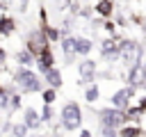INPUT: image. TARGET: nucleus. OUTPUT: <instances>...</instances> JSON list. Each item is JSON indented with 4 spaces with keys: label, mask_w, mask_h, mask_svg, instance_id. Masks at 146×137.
<instances>
[{
    "label": "nucleus",
    "mask_w": 146,
    "mask_h": 137,
    "mask_svg": "<svg viewBox=\"0 0 146 137\" xmlns=\"http://www.w3.org/2000/svg\"><path fill=\"white\" fill-rule=\"evenodd\" d=\"M14 84L23 94H39L43 89V80L30 68V66H18L14 73Z\"/></svg>",
    "instance_id": "1"
},
{
    "label": "nucleus",
    "mask_w": 146,
    "mask_h": 137,
    "mask_svg": "<svg viewBox=\"0 0 146 137\" xmlns=\"http://www.w3.org/2000/svg\"><path fill=\"white\" fill-rule=\"evenodd\" d=\"M59 119H62V128H66L71 132L78 130L80 123H82V107H80V103H75V100L64 103L62 112H59Z\"/></svg>",
    "instance_id": "2"
},
{
    "label": "nucleus",
    "mask_w": 146,
    "mask_h": 137,
    "mask_svg": "<svg viewBox=\"0 0 146 137\" xmlns=\"http://www.w3.org/2000/svg\"><path fill=\"white\" fill-rule=\"evenodd\" d=\"M98 119H100V123L114 126V128H121L123 123H128L125 110H119V107H114V105H107V107L98 110Z\"/></svg>",
    "instance_id": "3"
},
{
    "label": "nucleus",
    "mask_w": 146,
    "mask_h": 137,
    "mask_svg": "<svg viewBox=\"0 0 146 137\" xmlns=\"http://www.w3.org/2000/svg\"><path fill=\"white\" fill-rule=\"evenodd\" d=\"M50 46V41H48V37H46V32L41 30V27H34V30H30V34H27V41H25V48L36 57L43 48H48Z\"/></svg>",
    "instance_id": "4"
},
{
    "label": "nucleus",
    "mask_w": 146,
    "mask_h": 137,
    "mask_svg": "<svg viewBox=\"0 0 146 137\" xmlns=\"http://www.w3.org/2000/svg\"><path fill=\"white\" fill-rule=\"evenodd\" d=\"M135 94H137V89L130 87V84H125V87L116 89V91L110 96V105H114V107H119V110H128V105L132 103Z\"/></svg>",
    "instance_id": "5"
},
{
    "label": "nucleus",
    "mask_w": 146,
    "mask_h": 137,
    "mask_svg": "<svg viewBox=\"0 0 146 137\" xmlns=\"http://www.w3.org/2000/svg\"><path fill=\"white\" fill-rule=\"evenodd\" d=\"M78 73H80V84H91L98 75V64L87 55L80 64H78Z\"/></svg>",
    "instance_id": "6"
},
{
    "label": "nucleus",
    "mask_w": 146,
    "mask_h": 137,
    "mask_svg": "<svg viewBox=\"0 0 146 137\" xmlns=\"http://www.w3.org/2000/svg\"><path fill=\"white\" fill-rule=\"evenodd\" d=\"M100 57H103L107 64H114V62L121 59V50H119L116 37H107L105 41H100Z\"/></svg>",
    "instance_id": "7"
},
{
    "label": "nucleus",
    "mask_w": 146,
    "mask_h": 137,
    "mask_svg": "<svg viewBox=\"0 0 146 137\" xmlns=\"http://www.w3.org/2000/svg\"><path fill=\"white\" fill-rule=\"evenodd\" d=\"M34 64H36V71L43 75L48 68H52L55 66V53H52V48L48 46V48H43L39 55H36V59H34Z\"/></svg>",
    "instance_id": "8"
},
{
    "label": "nucleus",
    "mask_w": 146,
    "mask_h": 137,
    "mask_svg": "<svg viewBox=\"0 0 146 137\" xmlns=\"http://www.w3.org/2000/svg\"><path fill=\"white\" fill-rule=\"evenodd\" d=\"M144 62V59H141ZM141 62L132 64L128 68V84L135 87V89H144V73H141Z\"/></svg>",
    "instance_id": "9"
},
{
    "label": "nucleus",
    "mask_w": 146,
    "mask_h": 137,
    "mask_svg": "<svg viewBox=\"0 0 146 137\" xmlns=\"http://www.w3.org/2000/svg\"><path fill=\"white\" fill-rule=\"evenodd\" d=\"M59 46H62V50H64L66 62H73V59H75V37H73V34H64V37L59 39Z\"/></svg>",
    "instance_id": "10"
},
{
    "label": "nucleus",
    "mask_w": 146,
    "mask_h": 137,
    "mask_svg": "<svg viewBox=\"0 0 146 137\" xmlns=\"http://www.w3.org/2000/svg\"><path fill=\"white\" fill-rule=\"evenodd\" d=\"M23 121H25V126L30 128V130H36L43 121H41V114L34 110V107H25V112H23Z\"/></svg>",
    "instance_id": "11"
},
{
    "label": "nucleus",
    "mask_w": 146,
    "mask_h": 137,
    "mask_svg": "<svg viewBox=\"0 0 146 137\" xmlns=\"http://www.w3.org/2000/svg\"><path fill=\"white\" fill-rule=\"evenodd\" d=\"M43 80H46V84L48 87H55V89H59L62 84H64V80H62V71L59 68H48L46 73H43Z\"/></svg>",
    "instance_id": "12"
},
{
    "label": "nucleus",
    "mask_w": 146,
    "mask_h": 137,
    "mask_svg": "<svg viewBox=\"0 0 146 137\" xmlns=\"http://www.w3.org/2000/svg\"><path fill=\"white\" fill-rule=\"evenodd\" d=\"M91 50H94V41H91V39H87V37H75V55L87 57V55H91Z\"/></svg>",
    "instance_id": "13"
},
{
    "label": "nucleus",
    "mask_w": 146,
    "mask_h": 137,
    "mask_svg": "<svg viewBox=\"0 0 146 137\" xmlns=\"http://www.w3.org/2000/svg\"><path fill=\"white\" fill-rule=\"evenodd\" d=\"M94 11L100 18H112V14H114V0H98L96 7H94Z\"/></svg>",
    "instance_id": "14"
},
{
    "label": "nucleus",
    "mask_w": 146,
    "mask_h": 137,
    "mask_svg": "<svg viewBox=\"0 0 146 137\" xmlns=\"http://www.w3.org/2000/svg\"><path fill=\"white\" fill-rule=\"evenodd\" d=\"M14 30H16V21L11 16H0V34L9 37V34H14Z\"/></svg>",
    "instance_id": "15"
},
{
    "label": "nucleus",
    "mask_w": 146,
    "mask_h": 137,
    "mask_svg": "<svg viewBox=\"0 0 146 137\" xmlns=\"http://www.w3.org/2000/svg\"><path fill=\"white\" fill-rule=\"evenodd\" d=\"M141 135V128L137 123H123L119 128V137H139Z\"/></svg>",
    "instance_id": "16"
},
{
    "label": "nucleus",
    "mask_w": 146,
    "mask_h": 137,
    "mask_svg": "<svg viewBox=\"0 0 146 137\" xmlns=\"http://www.w3.org/2000/svg\"><path fill=\"white\" fill-rule=\"evenodd\" d=\"M34 59H36V57H34L27 48H23V50H18V53H16V62H18V66H32V64H34Z\"/></svg>",
    "instance_id": "17"
},
{
    "label": "nucleus",
    "mask_w": 146,
    "mask_h": 137,
    "mask_svg": "<svg viewBox=\"0 0 146 137\" xmlns=\"http://www.w3.org/2000/svg\"><path fill=\"white\" fill-rule=\"evenodd\" d=\"M39 27L46 32V37H48V41H50V43H59V39H62V32H59L55 25H48V23H46V25H39Z\"/></svg>",
    "instance_id": "18"
},
{
    "label": "nucleus",
    "mask_w": 146,
    "mask_h": 137,
    "mask_svg": "<svg viewBox=\"0 0 146 137\" xmlns=\"http://www.w3.org/2000/svg\"><path fill=\"white\" fill-rule=\"evenodd\" d=\"M98 98H100V87H98L96 82H91V84H89V87L84 89V100H87V103L91 105V103H96Z\"/></svg>",
    "instance_id": "19"
},
{
    "label": "nucleus",
    "mask_w": 146,
    "mask_h": 137,
    "mask_svg": "<svg viewBox=\"0 0 146 137\" xmlns=\"http://www.w3.org/2000/svg\"><path fill=\"white\" fill-rule=\"evenodd\" d=\"M41 121L43 123H50V121H55V110H52V105H48V103H43V107H41Z\"/></svg>",
    "instance_id": "20"
},
{
    "label": "nucleus",
    "mask_w": 146,
    "mask_h": 137,
    "mask_svg": "<svg viewBox=\"0 0 146 137\" xmlns=\"http://www.w3.org/2000/svg\"><path fill=\"white\" fill-rule=\"evenodd\" d=\"M41 98H43V103H48V105H52V103L57 100V89H55V87H48V89H41Z\"/></svg>",
    "instance_id": "21"
},
{
    "label": "nucleus",
    "mask_w": 146,
    "mask_h": 137,
    "mask_svg": "<svg viewBox=\"0 0 146 137\" xmlns=\"http://www.w3.org/2000/svg\"><path fill=\"white\" fill-rule=\"evenodd\" d=\"M27 130H30V128L25 126V121H21V123H14V126H11V135H14V137H25V135H27Z\"/></svg>",
    "instance_id": "22"
},
{
    "label": "nucleus",
    "mask_w": 146,
    "mask_h": 137,
    "mask_svg": "<svg viewBox=\"0 0 146 137\" xmlns=\"http://www.w3.org/2000/svg\"><path fill=\"white\" fill-rule=\"evenodd\" d=\"M21 105H23V98H21V94H11V98H9V112H16V110H21Z\"/></svg>",
    "instance_id": "23"
},
{
    "label": "nucleus",
    "mask_w": 146,
    "mask_h": 137,
    "mask_svg": "<svg viewBox=\"0 0 146 137\" xmlns=\"http://www.w3.org/2000/svg\"><path fill=\"white\" fill-rule=\"evenodd\" d=\"M100 135H103V137H119V128L100 123Z\"/></svg>",
    "instance_id": "24"
},
{
    "label": "nucleus",
    "mask_w": 146,
    "mask_h": 137,
    "mask_svg": "<svg viewBox=\"0 0 146 137\" xmlns=\"http://www.w3.org/2000/svg\"><path fill=\"white\" fill-rule=\"evenodd\" d=\"M103 30H105L110 37H114V34H116V21H112V18H105V21H103Z\"/></svg>",
    "instance_id": "25"
},
{
    "label": "nucleus",
    "mask_w": 146,
    "mask_h": 137,
    "mask_svg": "<svg viewBox=\"0 0 146 137\" xmlns=\"http://www.w3.org/2000/svg\"><path fill=\"white\" fill-rule=\"evenodd\" d=\"M9 98H11V91L5 87V91H0V110H7L9 107Z\"/></svg>",
    "instance_id": "26"
},
{
    "label": "nucleus",
    "mask_w": 146,
    "mask_h": 137,
    "mask_svg": "<svg viewBox=\"0 0 146 137\" xmlns=\"http://www.w3.org/2000/svg\"><path fill=\"white\" fill-rule=\"evenodd\" d=\"M125 23H128L125 14H119V16H116V25H119V27H125Z\"/></svg>",
    "instance_id": "27"
},
{
    "label": "nucleus",
    "mask_w": 146,
    "mask_h": 137,
    "mask_svg": "<svg viewBox=\"0 0 146 137\" xmlns=\"http://www.w3.org/2000/svg\"><path fill=\"white\" fill-rule=\"evenodd\" d=\"M27 2L30 0H18V11H25L27 9Z\"/></svg>",
    "instance_id": "28"
},
{
    "label": "nucleus",
    "mask_w": 146,
    "mask_h": 137,
    "mask_svg": "<svg viewBox=\"0 0 146 137\" xmlns=\"http://www.w3.org/2000/svg\"><path fill=\"white\" fill-rule=\"evenodd\" d=\"M141 73H144V89H146V59L141 62Z\"/></svg>",
    "instance_id": "29"
},
{
    "label": "nucleus",
    "mask_w": 146,
    "mask_h": 137,
    "mask_svg": "<svg viewBox=\"0 0 146 137\" xmlns=\"http://www.w3.org/2000/svg\"><path fill=\"white\" fill-rule=\"evenodd\" d=\"M5 59H7V53H5V48H2V46H0V64H2V62H5Z\"/></svg>",
    "instance_id": "30"
},
{
    "label": "nucleus",
    "mask_w": 146,
    "mask_h": 137,
    "mask_svg": "<svg viewBox=\"0 0 146 137\" xmlns=\"http://www.w3.org/2000/svg\"><path fill=\"white\" fill-rule=\"evenodd\" d=\"M80 137H94V135H91V130H82V132H80Z\"/></svg>",
    "instance_id": "31"
},
{
    "label": "nucleus",
    "mask_w": 146,
    "mask_h": 137,
    "mask_svg": "<svg viewBox=\"0 0 146 137\" xmlns=\"http://www.w3.org/2000/svg\"><path fill=\"white\" fill-rule=\"evenodd\" d=\"M0 91H5V84H2V82H0Z\"/></svg>",
    "instance_id": "32"
},
{
    "label": "nucleus",
    "mask_w": 146,
    "mask_h": 137,
    "mask_svg": "<svg viewBox=\"0 0 146 137\" xmlns=\"http://www.w3.org/2000/svg\"><path fill=\"white\" fill-rule=\"evenodd\" d=\"M36 137H48V135H36Z\"/></svg>",
    "instance_id": "33"
},
{
    "label": "nucleus",
    "mask_w": 146,
    "mask_h": 137,
    "mask_svg": "<svg viewBox=\"0 0 146 137\" xmlns=\"http://www.w3.org/2000/svg\"><path fill=\"white\" fill-rule=\"evenodd\" d=\"M139 137H146V135H144V132H141V135H139Z\"/></svg>",
    "instance_id": "34"
},
{
    "label": "nucleus",
    "mask_w": 146,
    "mask_h": 137,
    "mask_svg": "<svg viewBox=\"0 0 146 137\" xmlns=\"http://www.w3.org/2000/svg\"><path fill=\"white\" fill-rule=\"evenodd\" d=\"M123 2H130V0H123Z\"/></svg>",
    "instance_id": "35"
},
{
    "label": "nucleus",
    "mask_w": 146,
    "mask_h": 137,
    "mask_svg": "<svg viewBox=\"0 0 146 137\" xmlns=\"http://www.w3.org/2000/svg\"><path fill=\"white\" fill-rule=\"evenodd\" d=\"M144 2H146V0H144Z\"/></svg>",
    "instance_id": "36"
}]
</instances>
